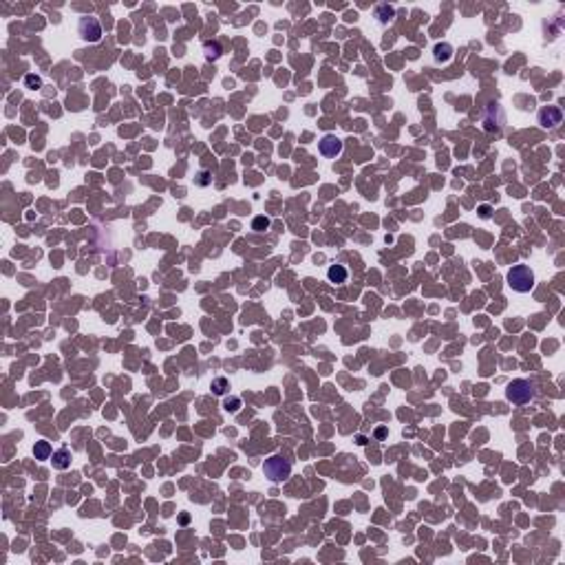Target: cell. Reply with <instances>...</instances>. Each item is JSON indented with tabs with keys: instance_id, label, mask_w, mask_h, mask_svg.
I'll use <instances>...</instances> for the list:
<instances>
[{
	"instance_id": "1",
	"label": "cell",
	"mask_w": 565,
	"mask_h": 565,
	"mask_svg": "<svg viewBox=\"0 0 565 565\" xmlns=\"http://www.w3.org/2000/svg\"><path fill=\"white\" fill-rule=\"evenodd\" d=\"M508 287L513 291H519V294H528L530 289L534 287V272L528 267V265H513L506 276Z\"/></svg>"
},
{
	"instance_id": "2",
	"label": "cell",
	"mask_w": 565,
	"mask_h": 565,
	"mask_svg": "<svg viewBox=\"0 0 565 565\" xmlns=\"http://www.w3.org/2000/svg\"><path fill=\"white\" fill-rule=\"evenodd\" d=\"M536 395V387L534 382L526 380V378H517V380H513L506 387V397L513 404H517V407H521V404H528L532 402Z\"/></svg>"
},
{
	"instance_id": "3",
	"label": "cell",
	"mask_w": 565,
	"mask_h": 565,
	"mask_svg": "<svg viewBox=\"0 0 565 565\" xmlns=\"http://www.w3.org/2000/svg\"><path fill=\"white\" fill-rule=\"evenodd\" d=\"M263 473H265V477H267L270 481L281 483V481H285L291 475V464L285 460V457L274 455V457H270V460H265Z\"/></svg>"
},
{
	"instance_id": "4",
	"label": "cell",
	"mask_w": 565,
	"mask_h": 565,
	"mask_svg": "<svg viewBox=\"0 0 565 565\" xmlns=\"http://www.w3.org/2000/svg\"><path fill=\"white\" fill-rule=\"evenodd\" d=\"M77 33H79L82 40H86V42H99V40H102V24H99L97 18L84 16V18H79Z\"/></svg>"
},
{
	"instance_id": "5",
	"label": "cell",
	"mask_w": 565,
	"mask_h": 565,
	"mask_svg": "<svg viewBox=\"0 0 565 565\" xmlns=\"http://www.w3.org/2000/svg\"><path fill=\"white\" fill-rule=\"evenodd\" d=\"M563 122V111L559 106H543L539 111V124L543 128H556Z\"/></svg>"
},
{
	"instance_id": "6",
	"label": "cell",
	"mask_w": 565,
	"mask_h": 565,
	"mask_svg": "<svg viewBox=\"0 0 565 565\" xmlns=\"http://www.w3.org/2000/svg\"><path fill=\"white\" fill-rule=\"evenodd\" d=\"M318 148H320V155L327 157V159H336L338 155L342 152V142L338 139L336 135H325L320 139V144H318Z\"/></svg>"
},
{
	"instance_id": "7",
	"label": "cell",
	"mask_w": 565,
	"mask_h": 565,
	"mask_svg": "<svg viewBox=\"0 0 565 565\" xmlns=\"http://www.w3.org/2000/svg\"><path fill=\"white\" fill-rule=\"evenodd\" d=\"M51 464L56 470H66L71 466V450H66V448L56 450V453L51 455Z\"/></svg>"
},
{
	"instance_id": "8",
	"label": "cell",
	"mask_w": 565,
	"mask_h": 565,
	"mask_svg": "<svg viewBox=\"0 0 565 565\" xmlns=\"http://www.w3.org/2000/svg\"><path fill=\"white\" fill-rule=\"evenodd\" d=\"M347 276H349V272H347L344 265H331V267L327 270V278H329V283H334V285L344 283Z\"/></svg>"
},
{
	"instance_id": "9",
	"label": "cell",
	"mask_w": 565,
	"mask_h": 565,
	"mask_svg": "<svg viewBox=\"0 0 565 565\" xmlns=\"http://www.w3.org/2000/svg\"><path fill=\"white\" fill-rule=\"evenodd\" d=\"M433 58H435V62H448V60L453 58V46H450L448 42L435 44V49H433Z\"/></svg>"
},
{
	"instance_id": "10",
	"label": "cell",
	"mask_w": 565,
	"mask_h": 565,
	"mask_svg": "<svg viewBox=\"0 0 565 565\" xmlns=\"http://www.w3.org/2000/svg\"><path fill=\"white\" fill-rule=\"evenodd\" d=\"M33 455H36L38 462H44V460H51L53 450H51V444L46 440H40L36 442V446H33Z\"/></svg>"
},
{
	"instance_id": "11",
	"label": "cell",
	"mask_w": 565,
	"mask_h": 565,
	"mask_svg": "<svg viewBox=\"0 0 565 565\" xmlns=\"http://www.w3.org/2000/svg\"><path fill=\"white\" fill-rule=\"evenodd\" d=\"M393 16H395V9L391 5H378L375 7V18L380 20L382 24H387L389 20H393Z\"/></svg>"
},
{
	"instance_id": "12",
	"label": "cell",
	"mask_w": 565,
	"mask_h": 565,
	"mask_svg": "<svg viewBox=\"0 0 565 565\" xmlns=\"http://www.w3.org/2000/svg\"><path fill=\"white\" fill-rule=\"evenodd\" d=\"M203 53H205V58H208V60H217L223 53V49H221V44H219L217 40H208V42H203Z\"/></svg>"
},
{
	"instance_id": "13",
	"label": "cell",
	"mask_w": 565,
	"mask_h": 565,
	"mask_svg": "<svg viewBox=\"0 0 565 565\" xmlns=\"http://www.w3.org/2000/svg\"><path fill=\"white\" fill-rule=\"evenodd\" d=\"M230 389V382L225 378H214L212 380V393L214 395H225V391Z\"/></svg>"
},
{
	"instance_id": "14",
	"label": "cell",
	"mask_w": 565,
	"mask_h": 565,
	"mask_svg": "<svg viewBox=\"0 0 565 565\" xmlns=\"http://www.w3.org/2000/svg\"><path fill=\"white\" fill-rule=\"evenodd\" d=\"M270 228V219L265 217V214H258V217H254V221H252V230L254 232H265Z\"/></svg>"
},
{
	"instance_id": "15",
	"label": "cell",
	"mask_w": 565,
	"mask_h": 565,
	"mask_svg": "<svg viewBox=\"0 0 565 565\" xmlns=\"http://www.w3.org/2000/svg\"><path fill=\"white\" fill-rule=\"evenodd\" d=\"M223 409L228 411V413H236V411L241 409V400H238V397H228V400L223 402Z\"/></svg>"
},
{
	"instance_id": "16",
	"label": "cell",
	"mask_w": 565,
	"mask_h": 565,
	"mask_svg": "<svg viewBox=\"0 0 565 565\" xmlns=\"http://www.w3.org/2000/svg\"><path fill=\"white\" fill-rule=\"evenodd\" d=\"M24 84L29 86V89H40V86H42V79H40L38 75H33V73H29V75L24 77Z\"/></svg>"
},
{
	"instance_id": "17",
	"label": "cell",
	"mask_w": 565,
	"mask_h": 565,
	"mask_svg": "<svg viewBox=\"0 0 565 565\" xmlns=\"http://www.w3.org/2000/svg\"><path fill=\"white\" fill-rule=\"evenodd\" d=\"M481 217H483V219L490 217V208H488V205H483V208H481Z\"/></svg>"
}]
</instances>
